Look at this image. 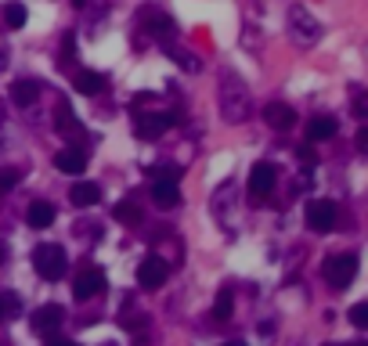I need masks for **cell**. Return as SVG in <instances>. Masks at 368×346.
<instances>
[{"instance_id":"cell-1","label":"cell","mask_w":368,"mask_h":346,"mask_svg":"<svg viewBox=\"0 0 368 346\" xmlns=\"http://www.w3.org/2000/svg\"><path fill=\"white\" fill-rule=\"evenodd\" d=\"M217 105H221V115L224 123L231 127H242L253 120V98H249V87L238 73L224 69L221 73V87H217Z\"/></svg>"},{"instance_id":"cell-2","label":"cell","mask_w":368,"mask_h":346,"mask_svg":"<svg viewBox=\"0 0 368 346\" xmlns=\"http://www.w3.org/2000/svg\"><path fill=\"white\" fill-rule=\"evenodd\" d=\"M289 40L296 47H314L322 40V26H318V19L310 15V8H303V4L289 8Z\"/></svg>"},{"instance_id":"cell-3","label":"cell","mask_w":368,"mask_h":346,"mask_svg":"<svg viewBox=\"0 0 368 346\" xmlns=\"http://www.w3.org/2000/svg\"><path fill=\"white\" fill-rule=\"evenodd\" d=\"M65 267H69V260H65V249H62V246H55V242H40V246L33 249V271H36L40 278L58 281V278L65 274Z\"/></svg>"},{"instance_id":"cell-4","label":"cell","mask_w":368,"mask_h":346,"mask_svg":"<svg viewBox=\"0 0 368 346\" xmlns=\"http://www.w3.org/2000/svg\"><path fill=\"white\" fill-rule=\"evenodd\" d=\"M322 274H325V281L332 288H343V285H350L357 278V256L354 253H336V256H329L322 263Z\"/></svg>"},{"instance_id":"cell-5","label":"cell","mask_w":368,"mask_h":346,"mask_svg":"<svg viewBox=\"0 0 368 346\" xmlns=\"http://www.w3.org/2000/svg\"><path fill=\"white\" fill-rule=\"evenodd\" d=\"M177 123V115L174 112H134V134L141 141H155L167 127Z\"/></svg>"},{"instance_id":"cell-6","label":"cell","mask_w":368,"mask_h":346,"mask_svg":"<svg viewBox=\"0 0 368 346\" xmlns=\"http://www.w3.org/2000/svg\"><path fill=\"white\" fill-rule=\"evenodd\" d=\"M275 184H278V169H275L271 162H256V166L249 169V195L268 199V195L275 192Z\"/></svg>"},{"instance_id":"cell-7","label":"cell","mask_w":368,"mask_h":346,"mask_svg":"<svg viewBox=\"0 0 368 346\" xmlns=\"http://www.w3.org/2000/svg\"><path fill=\"white\" fill-rule=\"evenodd\" d=\"M307 224H310V231H318V235H329L332 224H336V206L329 199H314L307 206Z\"/></svg>"},{"instance_id":"cell-8","label":"cell","mask_w":368,"mask_h":346,"mask_svg":"<svg viewBox=\"0 0 368 346\" xmlns=\"http://www.w3.org/2000/svg\"><path fill=\"white\" fill-rule=\"evenodd\" d=\"M167 274H170V267H167L163 256H144V260L137 263V281H141V288H159V285L167 281Z\"/></svg>"},{"instance_id":"cell-9","label":"cell","mask_w":368,"mask_h":346,"mask_svg":"<svg viewBox=\"0 0 368 346\" xmlns=\"http://www.w3.org/2000/svg\"><path fill=\"white\" fill-rule=\"evenodd\" d=\"M264 123H268L271 130H293V127H296V112H293V105H285V101H268V105H264Z\"/></svg>"},{"instance_id":"cell-10","label":"cell","mask_w":368,"mask_h":346,"mask_svg":"<svg viewBox=\"0 0 368 346\" xmlns=\"http://www.w3.org/2000/svg\"><path fill=\"white\" fill-rule=\"evenodd\" d=\"M105 288V274L98 271V267H90V271H83L80 278H76V285H73V296L80 300V303H87V300H94L98 293Z\"/></svg>"},{"instance_id":"cell-11","label":"cell","mask_w":368,"mask_h":346,"mask_svg":"<svg viewBox=\"0 0 368 346\" xmlns=\"http://www.w3.org/2000/svg\"><path fill=\"white\" fill-rule=\"evenodd\" d=\"M62 321H65V310H62L58 303H43V307L33 314V332H36V335H51Z\"/></svg>"},{"instance_id":"cell-12","label":"cell","mask_w":368,"mask_h":346,"mask_svg":"<svg viewBox=\"0 0 368 346\" xmlns=\"http://www.w3.org/2000/svg\"><path fill=\"white\" fill-rule=\"evenodd\" d=\"M69 202H73L76 209H90V206L101 202V188H98L94 181H76V184L69 188Z\"/></svg>"},{"instance_id":"cell-13","label":"cell","mask_w":368,"mask_h":346,"mask_svg":"<svg viewBox=\"0 0 368 346\" xmlns=\"http://www.w3.org/2000/svg\"><path fill=\"white\" fill-rule=\"evenodd\" d=\"M73 87H76V94L94 98V94H101L105 87H109V80H105L101 73H94V69H80V73L73 76Z\"/></svg>"},{"instance_id":"cell-14","label":"cell","mask_w":368,"mask_h":346,"mask_svg":"<svg viewBox=\"0 0 368 346\" xmlns=\"http://www.w3.org/2000/svg\"><path fill=\"white\" fill-rule=\"evenodd\" d=\"M144 29L155 36V40H163V43H174V36H177V29H174V22L167 19V15H159V11H144Z\"/></svg>"},{"instance_id":"cell-15","label":"cell","mask_w":368,"mask_h":346,"mask_svg":"<svg viewBox=\"0 0 368 346\" xmlns=\"http://www.w3.org/2000/svg\"><path fill=\"white\" fill-rule=\"evenodd\" d=\"M152 202L159 206V209H174V206H181V192H177V184H174V181H155V184H152Z\"/></svg>"},{"instance_id":"cell-16","label":"cell","mask_w":368,"mask_h":346,"mask_svg":"<svg viewBox=\"0 0 368 346\" xmlns=\"http://www.w3.org/2000/svg\"><path fill=\"white\" fill-rule=\"evenodd\" d=\"M55 166H58L62 173H73V177H80V173L87 169V155H83L80 148H62V152L55 155Z\"/></svg>"},{"instance_id":"cell-17","label":"cell","mask_w":368,"mask_h":346,"mask_svg":"<svg viewBox=\"0 0 368 346\" xmlns=\"http://www.w3.org/2000/svg\"><path fill=\"white\" fill-rule=\"evenodd\" d=\"M55 206L51 202H29V209H26V220H29V227H36V231H43V227H51L55 224Z\"/></svg>"},{"instance_id":"cell-18","label":"cell","mask_w":368,"mask_h":346,"mask_svg":"<svg viewBox=\"0 0 368 346\" xmlns=\"http://www.w3.org/2000/svg\"><path fill=\"white\" fill-rule=\"evenodd\" d=\"M336 130H340V123L332 115H318V120L307 123V141H329V137H336Z\"/></svg>"},{"instance_id":"cell-19","label":"cell","mask_w":368,"mask_h":346,"mask_svg":"<svg viewBox=\"0 0 368 346\" xmlns=\"http://www.w3.org/2000/svg\"><path fill=\"white\" fill-rule=\"evenodd\" d=\"M36 98H40V83H33V80H19V83H11V101H15L19 108H29Z\"/></svg>"},{"instance_id":"cell-20","label":"cell","mask_w":368,"mask_h":346,"mask_svg":"<svg viewBox=\"0 0 368 346\" xmlns=\"http://www.w3.org/2000/svg\"><path fill=\"white\" fill-rule=\"evenodd\" d=\"M112 216H116L120 224H141V206H137V199H134V195L120 199V202L112 206Z\"/></svg>"},{"instance_id":"cell-21","label":"cell","mask_w":368,"mask_h":346,"mask_svg":"<svg viewBox=\"0 0 368 346\" xmlns=\"http://www.w3.org/2000/svg\"><path fill=\"white\" fill-rule=\"evenodd\" d=\"M231 310H235V296H231V288H221V293H217V303H214V318H217V321H228V318H231Z\"/></svg>"},{"instance_id":"cell-22","label":"cell","mask_w":368,"mask_h":346,"mask_svg":"<svg viewBox=\"0 0 368 346\" xmlns=\"http://www.w3.org/2000/svg\"><path fill=\"white\" fill-rule=\"evenodd\" d=\"M4 22H8V29H22L26 26V8L22 4H8L4 8Z\"/></svg>"},{"instance_id":"cell-23","label":"cell","mask_w":368,"mask_h":346,"mask_svg":"<svg viewBox=\"0 0 368 346\" xmlns=\"http://www.w3.org/2000/svg\"><path fill=\"white\" fill-rule=\"evenodd\" d=\"M58 130H62V134H69V137H73V134H80V123L73 120L69 105H62V112H58Z\"/></svg>"},{"instance_id":"cell-24","label":"cell","mask_w":368,"mask_h":346,"mask_svg":"<svg viewBox=\"0 0 368 346\" xmlns=\"http://www.w3.org/2000/svg\"><path fill=\"white\" fill-rule=\"evenodd\" d=\"M350 321H354V328H368V303H354L350 307Z\"/></svg>"},{"instance_id":"cell-25","label":"cell","mask_w":368,"mask_h":346,"mask_svg":"<svg viewBox=\"0 0 368 346\" xmlns=\"http://www.w3.org/2000/svg\"><path fill=\"white\" fill-rule=\"evenodd\" d=\"M19 177H22L19 169H0V195H4V192H11V188L19 184Z\"/></svg>"},{"instance_id":"cell-26","label":"cell","mask_w":368,"mask_h":346,"mask_svg":"<svg viewBox=\"0 0 368 346\" xmlns=\"http://www.w3.org/2000/svg\"><path fill=\"white\" fill-rule=\"evenodd\" d=\"M174 58H177V65H184V69L199 73V58H191L188 51H174Z\"/></svg>"},{"instance_id":"cell-27","label":"cell","mask_w":368,"mask_h":346,"mask_svg":"<svg viewBox=\"0 0 368 346\" xmlns=\"http://www.w3.org/2000/svg\"><path fill=\"white\" fill-rule=\"evenodd\" d=\"M73 47H76V36L69 33V36L62 40V65H69V62H73Z\"/></svg>"},{"instance_id":"cell-28","label":"cell","mask_w":368,"mask_h":346,"mask_svg":"<svg viewBox=\"0 0 368 346\" xmlns=\"http://www.w3.org/2000/svg\"><path fill=\"white\" fill-rule=\"evenodd\" d=\"M354 115H357V120H364V115H368V101H364V94L354 98Z\"/></svg>"},{"instance_id":"cell-29","label":"cell","mask_w":368,"mask_h":346,"mask_svg":"<svg viewBox=\"0 0 368 346\" xmlns=\"http://www.w3.org/2000/svg\"><path fill=\"white\" fill-rule=\"evenodd\" d=\"M177 177H181L177 166H163V169H159V181H174V184H177Z\"/></svg>"},{"instance_id":"cell-30","label":"cell","mask_w":368,"mask_h":346,"mask_svg":"<svg viewBox=\"0 0 368 346\" xmlns=\"http://www.w3.org/2000/svg\"><path fill=\"white\" fill-rule=\"evenodd\" d=\"M357 148H361V152H364V148H368V130H364V127H361V130H357Z\"/></svg>"},{"instance_id":"cell-31","label":"cell","mask_w":368,"mask_h":346,"mask_svg":"<svg viewBox=\"0 0 368 346\" xmlns=\"http://www.w3.org/2000/svg\"><path fill=\"white\" fill-rule=\"evenodd\" d=\"M300 159H303V162H310V166H314V152H310V148H300Z\"/></svg>"},{"instance_id":"cell-32","label":"cell","mask_w":368,"mask_h":346,"mask_svg":"<svg viewBox=\"0 0 368 346\" xmlns=\"http://www.w3.org/2000/svg\"><path fill=\"white\" fill-rule=\"evenodd\" d=\"M47 346H76V342H69V339H51Z\"/></svg>"},{"instance_id":"cell-33","label":"cell","mask_w":368,"mask_h":346,"mask_svg":"<svg viewBox=\"0 0 368 346\" xmlns=\"http://www.w3.org/2000/svg\"><path fill=\"white\" fill-rule=\"evenodd\" d=\"M8 260V249H4V242H0V263H4Z\"/></svg>"},{"instance_id":"cell-34","label":"cell","mask_w":368,"mask_h":346,"mask_svg":"<svg viewBox=\"0 0 368 346\" xmlns=\"http://www.w3.org/2000/svg\"><path fill=\"white\" fill-rule=\"evenodd\" d=\"M0 321H4V293H0Z\"/></svg>"},{"instance_id":"cell-35","label":"cell","mask_w":368,"mask_h":346,"mask_svg":"<svg viewBox=\"0 0 368 346\" xmlns=\"http://www.w3.org/2000/svg\"><path fill=\"white\" fill-rule=\"evenodd\" d=\"M0 155H4V141H0Z\"/></svg>"},{"instance_id":"cell-36","label":"cell","mask_w":368,"mask_h":346,"mask_svg":"<svg viewBox=\"0 0 368 346\" xmlns=\"http://www.w3.org/2000/svg\"><path fill=\"white\" fill-rule=\"evenodd\" d=\"M350 346H357V342H350Z\"/></svg>"}]
</instances>
